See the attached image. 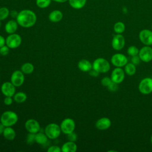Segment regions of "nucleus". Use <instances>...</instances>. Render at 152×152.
<instances>
[{
    "label": "nucleus",
    "mask_w": 152,
    "mask_h": 152,
    "mask_svg": "<svg viewBox=\"0 0 152 152\" xmlns=\"http://www.w3.org/2000/svg\"><path fill=\"white\" fill-rule=\"evenodd\" d=\"M16 21L18 25L22 27L30 28L36 24L37 16L36 14L30 10H23L18 12Z\"/></svg>",
    "instance_id": "f257e3e1"
},
{
    "label": "nucleus",
    "mask_w": 152,
    "mask_h": 152,
    "mask_svg": "<svg viewBox=\"0 0 152 152\" xmlns=\"http://www.w3.org/2000/svg\"><path fill=\"white\" fill-rule=\"evenodd\" d=\"M18 120L17 114L13 111L7 110L3 112L0 117V122L5 126H12Z\"/></svg>",
    "instance_id": "f03ea898"
},
{
    "label": "nucleus",
    "mask_w": 152,
    "mask_h": 152,
    "mask_svg": "<svg viewBox=\"0 0 152 152\" xmlns=\"http://www.w3.org/2000/svg\"><path fill=\"white\" fill-rule=\"evenodd\" d=\"M92 66L93 69L96 70L99 73H106L110 68L109 62L103 58H96L93 61Z\"/></svg>",
    "instance_id": "7ed1b4c3"
},
{
    "label": "nucleus",
    "mask_w": 152,
    "mask_h": 152,
    "mask_svg": "<svg viewBox=\"0 0 152 152\" xmlns=\"http://www.w3.org/2000/svg\"><path fill=\"white\" fill-rule=\"evenodd\" d=\"M61 132L60 126L55 123H50L46 125L45 133L49 139L55 140L59 137Z\"/></svg>",
    "instance_id": "20e7f679"
},
{
    "label": "nucleus",
    "mask_w": 152,
    "mask_h": 152,
    "mask_svg": "<svg viewBox=\"0 0 152 152\" xmlns=\"http://www.w3.org/2000/svg\"><path fill=\"white\" fill-rule=\"evenodd\" d=\"M22 42L21 36L17 33H12L9 34L5 39V45L10 48V49H16L18 48Z\"/></svg>",
    "instance_id": "39448f33"
},
{
    "label": "nucleus",
    "mask_w": 152,
    "mask_h": 152,
    "mask_svg": "<svg viewBox=\"0 0 152 152\" xmlns=\"http://www.w3.org/2000/svg\"><path fill=\"white\" fill-rule=\"evenodd\" d=\"M138 90L142 94H149L152 93V78L145 77L142 79L138 85Z\"/></svg>",
    "instance_id": "423d86ee"
},
{
    "label": "nucleus",
    "mask_w": 152,
    "mask_h": 152,
    "mask_svg": "<svg viewBox=\"0 0 152 152\" xmlns=\"http://www.w3.org/2000/svg\"><path fill=\"white\" fill-rule=\"evenodd\" d=\"M110 62L115 67L122 68L128 62V59L125 55L120 53H116L112 56Z\"/></svg>",
    "instance_id": "0eeeda50"
},
{
    "label": "nucleus",
    "mask_w": 152,
    "mask_h": 152,
    "mask_svg": "<svg viewBox=\"0 0 152 152\" xmlns=\"http://www.w3.org/2000/svg\"><path fill=\"white\" fill-rule=\"evenodd\" d=\"M61 132L67 135L73 131H74L75 128V121L69 118L64 119L60 125Z\"/></svg>",
    "instance_id": "6e6552de"
},
{
    "label": "nucleus",
    "mask_w": 152,
    "mask_h": 152,
    "mask_svg": "<svg viewBox=\"0 0 152 152\" xmlns=\"http://www.w3.org/2000/svg\"><path fill=\"white\" fill-rule=\"evenodd\" d=\"M112 47L115 50H122L125 45L124 36L122 34H116L112 39Z\"/></svg>",
    "instance_id": "1a4fd4ad"
},
{
    "label": "nucleus",
    "mask_w": 152,
    "mask_h": 152,
    "mask_svg": "<svg viewBox=\"0 0 152 152\" xmlns=\"http://www.w3.org/2000/svg\"><path fill=\"white\" fill-rule=\"evenodd\" d=\"M139 39L144 45H152V30L149 29L141 30L138 34Z\"/></svg>",
    "instance_id": "9d476101"
},
{
    "label": "nucleus",
    "mask_w": 152,
    "mask_h": 152,
    "mask_svg": "<svg viewBox=\"0 0 152 152\" xmlns=\"http://www.w3.org/2000/svg\"><path fill=\"white\" fill-rule=\"evenodd\" d=\"M24 80V74L21 70H16L12 73L10 81L16 87H19L23 84Z\"/></svg>",
    "instance_id": "9b49d317"
},
{
    "label": "nucleus",
    "mask_w": 152,
    "mask_h": 152,
    "mask_svg": "<svg viewBox=\"0 0 152 152\" xmlns=\"http://www.w3.org/2000/svg\"><path fill=\"white\" fill-rule=\"evenodd\" d=\"M138 56L141 61L149 62L152 60V48L150 46L145 45L139 50Z\"/></svg>",
    "instance_id": "f8f14e48"
},
{
    "label": "nucleus",
    "mask_w": 152,
    "mask_h": 152,
    "mask_svg": "<svg viewBox=\"0 0 152 152\" xmlns=\"http://www.w3.org/2000/svg\"><path fill=\"white\" fill-rule=\"evenodd\" d=\"M125 72L122 68L115 67L111 72L110 78L112 81L119 84L124 81L125 79Z\"/></svg>",
    "instance_id": "ddd939ff"
},
{
    "label": "nucleus",
    "mask_w": 152,
    "mask_h": 152,
    "mask_svg": "<svg viewBox=\"0 0 152 152\" xmlns=\"http://www.w3.org/2000/svg\"><path fill=\"white\" fill-rule=\"evenodd\" d=\"M26 129L28 132L36 134L40 131V125L39 122L34 119H29L26 121L24 124Z\"/></svg>",
    "instance_id": "4468645a"
},
{
    "label": "nucleus",
    "mask_w": 152,
    "mask_h": 152,
    "mask_svg": "<svg viewBox=\"0 0 152 152\" xmlns=\"http://www.w3.org/2000/svg\"><path fill=\"white\" fill-rule=\"evenodd\" d=\"M15 88L16 87L11 81H7L1 85V90L5 96L13 97L15 93Z\"/></svg>",
    "instance_id": "2eb2a0df"
},
{
    "label": "nucleus",
    "mask_w": 152,
    "mask_h": 152,
    "mask_svg": "<svg viewBox=\"0 0 152 152\" xmlns=\"http://www.w3.org/2000/svg\"><path fill=\"white\" fill-rule=\"evenodd\" d=\"M112 122L110 119L107 117H102L99 118L96 122L95 126L99 130L104 131L109 129L111 126Z\"/></svg>",
    "instance_id": "dca6fc26"
},
{
    "label": "nucleus",
    "mask_w": 152,
    "mask_h": 152,
    "mask_svg": "<svg viewBox=\"0 0 152 152\" xmlns=\"http://www.w3.org/2000/svg\"><path fill=\"white\" fill-rule=\"evenodd\" d=\"M18 24L17 21L14 20H9L5 25V31L8 34L15 33L18 28Z\"/></svg>",
    "instance_id": "f3484780"
},
{
    "label": "nucleus",
    "mask_w": 152,
    "mask_h": 152,
    "mask_svg": "<svg viewBox=\"0 0 152 152\" xmlns=\"http://www.w3.org/2000/svg\"><path fill=\"white\" fill-rule=\"evenodd\" d=\"M78 69L83 72H88L93 68L92 64L87 59H81L78 63Z\"/></svg>",
    "instance_id": "a211bd4d"
},
{
    "label": "nucleus",
    "mask_w": 152,
    "mask_h": 152,
    "mask_svg": "<svg viewBox=\"0 0 152 152\" xmlns=\"http://www.w3.org/2000/svg\"><path fill=\"white\" fill-rule=\"evenodd\" d=\"M63 18L62 12L58 10L51 11L48 16L49 20L52 23L59 22Z\"/></svg>",
    "instance_id": "6ab92c4d"
},
{
    "label": "nucleus",
    "mask_w": 152,
    "mask_h": 152,
    "mask_svg": "<svg viewBox=\"0 0 152 152\" xmlns=\"http://www.w3.org/2000/svg\"><path fill=\"white\" fill-rule=\"evenodd\" d=\"M77 150V145L75 142L68 141L65 142L61 147L62 152H75Z\"/></svg>",
    "instance_id": "aec40b11"
},
{
    "label": "nucleus",
    "mask_w": 152,
    "mask_h": 152,
    "mask_svg": "<svg viewBox=\"0 0 152 152\" xmlns=\"http://www.w3.org/2000/svg\"><path fill=\"white\" fill-rule=\"evenodd\" d=\"M2 135L6 140L9 141H12L14 140L16 137L15 131L11 126H6Z\"/></svg>",
    "instance_id": "412c9836"
},
{
    "label": "nucleus",
    "mask_w": 152,
    "mask_h": 152,
    "mask_svg": "<svg viewBox=\"0 0 152 152\" xmlns=\"http://www.w3.org/2000/svg\"><path fill=\"white\" fill-rule=\"evenodd\" d=\"M48 137L45 133L38 132L35 135V141L39 145H45L48 140Z\"/></svg>",
    "instance_id": "4be33fe9"
},
{
    "label": "nucleus",
    "mask_w": 152,
    "mask_h": 152,
    "mask_svg": "<svg viewBox=\"0 0 152 152\" xmlns=\"http://www.w3.org/2000/svg\"><path fill=\"white\" fill-rule=\"evenodd\" d=\"M68 2L69 5L72 8L80 10L85 6L87 0H68Z\"/></svg>",
    "instance_id": "5701e85b"
},
{
    "label": "nucleus",
    "mask_w": 152,
    "mask_h": 152,
    "mask_svg": "<svg viewBox=\"0 0 152 152\" xmlns=\"http://www.w3.org/2000/svg\"><path fill=\"white\" fill-rule=\"evenodd\" d=\"M136 65L133 64L132 62H128L124 66V71L128 75L131 76L135 74L136 72Z\"/></svg>",
    "instance_id": "b1692460"
},
{
    "label": "nucleus",
    "mask_w": 152,
    "mask_h": 152,
    "mask_svg": "<svg viewBox=\"0 0 152 152\" xmlns=\"http://www.w3.org/2000/svg\"><path fill=\"white\" fill-rule=\"evenodd\" d=\"M34 65L30 62H26L21 66V71L24 74H30L34 71Z\"/></svg>",
    "instance_id": "393cba45"
},
{
    "label": "nucleus",
    "mask_w": 152,
    "mask_h": 152,
    "mask_svg": "<svg viewBox=\"0 0 152 152\" xmlns=\"http://www.w3.org/2000/svg\"><path fill=\"white\" fill-rule=\"evenodd\" d=\"M27 94L22 91L15 93V94L13 96L14 100L18 103H21L24 102L27 100Z\"/></svg>",
    "instance_id": "a878e982"
},
{
    "label": "nucleus",
    "mask_w": 152,
    "mask_h": 152,
    "mask_svg": "<svg viewBox=\"0 0 152 152\" xmlns=\"http://www.w3.org/2000/svg\"><path fill=\"white\" fill-rule=\"evenodd\" d=\"M125 30V25L122 21H118L114 24L113 31L116 34H122Z\"/></svg>",
    "instance_id": "bb28decb"
},
{
    "label": "nucleus",
    "mask_w": 152,
    "mask_h": 152,
    "mask_svg": "<svg viewBox=\"0 0 152 152\" xmlns=\"http://www.w3.org/2000/svg\"><path fill=\"white\" fill-rule=\"evenodd\" d=\"M10 10L5 7L0 8V21H2L7 18L10 15Z\"/></svg>",
    "instance_id": "cd10ccee"
},
{
    "label": "nucleus",
    "mask_w": 152,
    "mask_h": 152,
    "mask_svg": "<svg viewBox=\"0 0 152 152\" xmlns=\"http://www.w3.org/2000/svg\"><path fill=\"white\" fill-rule=\"evenodd\" d=\"M52 0H36V4L37 6L40 8H46L48 7Z\"/></svg>",
    "instance_id": "c85d7f7f"
},
{
    "label": "nucleus",
    "mask_w": 152,
    "mask_h": 152,
    "mask_svg": "<svg viewBox=\"0 0 152 152\" xmlns=\"http://www.w3.org/2000/svg\"><path fill=\"white\" fill-rule=\"evenodd\" d=\"M138 53H139V49L135 46H134V45L130 46L127 49V53L131 57L138 55Z\"/></svg>",
    "instance_id": "c756f323"
},
{
    "label": "nucleus",
    "mask_w": 152,
    "mask_h": 152,
    "mask_svg": "<svg viewBox=\"0 0 152 152\" xmlns=\"http://www.w3.org/2000/svg\"><path fill=\"white\" fill-rule=\"evenodd\" d=\"M35 135H36V134L28 132V134H27V137H26V141L28 144L31 145L34 142H36L35 141Z\"/></svg>",
    "instance_id": "7c9ffc66"
},
{
    "label": "nucleus",
    "mask_w": 152,
    "mask_h": 152,
    "mask_svg": "<svg viewBox=\"0 0 152 152\" xmlns=\"http://www.w3.org/2000/svg\"><path fill=\"white\" fill-rule=\"evenodd\" d=\"M107 88L109 90V91H110L111 92L116 91L119 88L118 84H117L113 81H112V83L107 87Z\"/></svg>",
    "instance_id": "2f4dec72"
},
{
    "label": "nucleus",
    "mask_w": 152,
    "mask_h": 152,
    "mask_svg": "<svg viewBox=\"0 0 152 152\" xmlns=\"http://www.w3.org/2000/svg\"><path fill=\"white\" fill-rule=\"evenodd\" d=\"M112 81L110 77H104L101 80V84L103 86L107 87L112 83Z\"/></svg>",
    "instance_id": "473e14b6"
},
{
    "label": "nucleus",
    "mask_w": 152,
    "mask_h": 152,
    "mask_svg": "<svg viewBox=\"0 0 152 152\" xmlns=\"http://www.w3.org/2000/svg\"><path fill=\"white\" fill-rule=\"evenodd\" d=\"M10 48L7 46L6 45L0 48V55L2 56H6L9 53Z\"/></svg>",
    "instance_id": "72a5a7b5"
},
{
    "label": "nucleus",
    "mask_w": 152,
    "mask_h": 152,
    "mask_svg": "<svg viewBox=\"0 0 152 152\" xmlns=\"http://www.w3.org/2000/svg\"><path fill=\"white\" fill-rule=\"evenodd\" d=\"M66 137H67L68 140L70 141L75 142L77 140V135L76 133L74 132V131L67 134Z\"/></svg>",
    "instance_id": "f704fd0d"
},
{
    "label": "nucleus",
    "mask_w": 152,
    "mask_h": 152,
    "mask_svg": "<svg viewBox=\"0 0 152 152\" xmlns=\"http://www.w3.org/2000/svg\"><path fill=\"white\" fill-rule=\"evenodd\" d=\"M141 61V60L140 56H138V55L131 56V62L135 65H139L140 64Z\"/></svg>",
    "instance_id": "c9c22d12"
},
{
    "label": "nucleus",
    "mask_w": 152,
    "mask_h": 152,
    "mask_svg": "<svg viewBox=\"0 0 152 152\" xmlns=\"http://www.w3.org/2000/svg\"><path fill=\"white\" fill-rule=\"evenodd\" d=\"M48 152H61V148H60L59 146L54 145L49 147L48 150Z\"/></svg>",
    "instance_id": "e433bc0d"
},
{
    "label": "nucleus",
    "mask_w": 152,
    "mask_h": 152,
    "mask_svg": "<svg viewBox=\"0 0 152 152\" xmlns=\"http://www.w3.org/2000/svg\"><path fill=\"white\" fill-rule=\"evenodd\" d=\"M13 99L11 96H5V97L4 99V103L7 106L11 105L13 102Z\"/></svg>",
    "instance_id": "4c0bfd02"
},
{
    "label": "nucleus",
    "mask_w": 152,
    "mask_h": 152,
    "mask_svg": "<svg viewBox=\"0 0 152 152\" xmlns=\"http://www.w3.org/2000/svg\"><path fill=\"white\" fill-rule=\"evenodd\" d=\"M88 73H89V75L93 77H97L99 76V75L100 74L98 71H97L96 70H95L93 68L90 71H88Z\"/></svg>",
    "instance_id": "58836bf2"
},
{
    "label": "nucleus",
    "mask_w": 152,
    "mask_h": 152,
    "mask_svg": "<svg viewBox=\"0 0 152 152\" xmlns=\"http://www.w3.org/2000/svg\"><path fill=\"white\" fill-rule=\"evenodd\" d=\"M18 12H17V11H15V10H12L10 12V15L12 18H17V17L18 15Z\"/></svg>",
    "instance_id": "ea45409f"
},
{
    "label": "nucleus",
    "mask_w": 152,
    "mask_h": 152,
    "mask_svg": "<svg viewBox=\"0 0 152 152\" xmlns=\"http://www.w3.org/2000/svg\"><path fill=\"white\" fill-rule=\"evenodd\" d=\"M5 45V39L1 35H0V48Z\"/></svg>",
    "instance_id": "a19ab883"
},
{
    "label": "nucleus",
    "mask_w": 152,
    "mask_h": 152,
    "mask_svg": "<svg viewBox=\"0 0 152 152\" xmlns=\"http://www.w3.org/2000/svg\"><path fill=\"white\" fill-rule=\"evenodd\" d=\"M6 126H5L1 122H0V135L2 134L4 132V131L5 129V128Z\"/></svg>",
    "instance_id": "79ce46f5"
},
{
    "label": "nucleus",
    "mask_w": 152,
    "mask_h": 152,
    "mask_svg": "<svg viewBox=\"0 0 152 152\" xmlns=\"http://www.w3.org/2000/svg\"><path fill=\"white\" fill-rule=\"evenodd\" d=\"M53 1L56 2H59V3H63V2H65L66 1H68V0H52Z\"/></svg>",
    "instance_id": "37998d69"
},
{
    "label": "nucleus",
    "mask_w": 152,
    "mask_h": 152,
    "mask_svg": "<svg viewBox=\"0 0 152 152\" xmlns=\"http://www.w3.org/2000/svg\"><path fill=\"white\" fill-rule=\"evenodd\" d=\"M150 142H151V144H152V135H151V138H150Z\"/></svg>",
    "instance_id": "c03bdc74"
},
{
    "label": "nucleus",
    "mask_w": 152,
    "mask_h": 152,
    "mask_svg": "<svg viewBox=\"0 0 152 152\" xmlns=\"http://www.w3.org/2000/svg\"><path fill=\"white\" fill-rule=\"evenodd\" d=\"M1 24H2V23H1V21H0V28H1Z\"/></svg>",
    "instance_id": "a18cd8bd"
},
{
    "label": "nucleus",
    "mask_w": 152,
    "mask_h": 152,
    "mask_svg": "<svg viewBox=\"0 0 152 152\" xmlns=\"http://www.w3.org/2000/svg\"><path fill=\"white\" fill-rule=\"evenodd\" d=\"M151 30H152V24H151Z\"/></svg>",
    "instance_id": "49530a36"
},
{
    "label": "nucleus",
    "mask_w": 152,
    "mask_h": 152,
    "mask_svg": "<svg viewBox=\"0 0 152 152\" xmlns=\"http://www.w3.org/2000/svg\"><path fill=\"white\" fill-rule=\"evenodd\" d=\"M94 1H97V0H94Z\"/></svg>",
    "instance_id": "de8ad7c7"
}]
</instances>
